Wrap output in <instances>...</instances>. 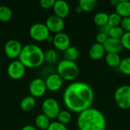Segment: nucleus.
Returning a JSON list of instances; mask_svg holds the SVG:
<instances>
[{
	"mask_svg": "<svg viewBox=\"0 0 130 130\" xmlns=\"http://www.w3.org/2000/svg\"><path fill=\"white\" fill-rule=\"evenodd\" d=\"M94 99V93L92 88L82 82L70 84L63 94V102L66 107L69 110L78 113L91 107Z\"/></svg>",
	"mask_w": 130,
	"mask_h": 130,
	"instance_id": "f257e3e1",
	"label": "nucleus"
},
{
	"mask_svg": "<svg viewBox=\"0 0 130 130\" xmlns=\"http://www.w3.org/2000/svg\"><path fill=\"white\" fill-rule=\"evenodd\" d=\"M77 126L79 130H106L107 120L98 109L90 107L79 113Z\"/></svg>",
	"mask_w": 130,
	"mask_h": 130,
	"instance_id": "f03ea898",
	"label": "nucleus"
},
{
	"mask_svg": "<svg viewBox=\"0 0 130 130\" xmlns=\"http://www.w3.org/2000/svg\"><path fill=\"white\" fill-rule=\"evenodd\" d=\"M18 59L26 68H38L44 62V52L37 45L27 44L23 46Z\"/></svg>",
	"mask_w": 130,
	"mask_h": 130,
	"instance_id": "7ed1b4c3",
	"label": "nucleus"
},
{
	"mask_svg": "<svg viewBox=\"0 0 130 130\" xmlns=\"http://www.w3.org/2000/svg\"><path fill=\"white\" fill-rule=\"evenodd\" d=\"M57 74L63 81H73L79 74V68L75 62L62 59L58 63Z\"/></svg>",
	"mask_w": 130,
	"mask_h": 130,
	"instance_id": "20e7f679",
	"label": "nucleus"
},
{
	"mask_svg": "<svg viewBox=\"0 0 130 130\" xmlns=\"http://www.w3.org/2000/svg\"><path fill=\"white\" fill-rule=\"evenodd\" d=\"M114 101L117 107L122 110L130 108V85H123L117 88L114 93Z\"/></svg>",
	"mask_w": 130,
	"mask_h": 130,
	"instance_id": "39448f33",
	"label": "nucleus"
},
{
	"mask_svg": "<svg viewBox=\"0 0 130 130\" xmlns=\"http://www.w3.org/2000/svg\"><path fill=\"white\" fill-rule=\"evenodd\" d=\"M29 34L34 40L41 42L46 41L50 36V32L45 24L35 23L30 27Z\"/></svg>",
	"mask_w": 130,
	"mask_h": 130,
	"instance_id": "423d86ee",
	"label": "nucleus"
},
{
	"mask_svg": "<svg viewBox=\"0 0 130 130\" xmlns=\"http://www.w3.org/2000/svg\"><path fill=\"white\" fill-rule=\"evenodd\" d=\"M42 110L43 113L51 120L57 118L61 110L58 101L54 98H49L43 101L42 104Z\"/></svg>",
	"mask_w": 130,
	"mask_h": 130,
	"instance_id": "0eeeda50",
	"label": "nucleus"
},
{
	"mask_svg": "<svg viewBox=\"0 0 130 130\" xmlns=\"http://www.w3.org/2000/svg\"><path fill=\"white\" fill-rule=\"evenodd\" d=\"M26 72V67L19 61H12L8 66L7 72L8 76L14 80H19L24 77Z\"/></svg>",
	"mask_w": 130,
	"mask_h": 130,
	"instance_id": "6e6552de",
	"label": "nucleus"
},
{
	"mask_svg": "<svg viewBox=\"0 0 130 130\" xmlns=\"http://www.w3.org/2000/svg\"><path fill=\"white\" fill-rule=\"evenodd\" d=\"M22 48L23 46L20 41L17 40H10L5 44L4 51L7 57L13 59L19 57Z\"/></svg>",
	"mask_w": 130,
	"mask_h": 130,
	"instance_id": "1a4fd4ad",
	"label": "nucleus"
},
{
	"mask_svg": "<svg viewBox=\"0 0 130 130\" xmlns=\"http://www.w3.org/2000/svg\"><path fill=\"white\" fill-rule=\"evenodd\" d=\"M46 90L47 89L45 81L40 78L33 79L29 85V92L30 94V96L34 98L43 96Z\"/></svg>",
	"mask_w": 130,
	"mask_h": 130,
	"instance_id": "9d476101",
	"label": "nucleus"
},
{
	"mask_svg": "<svg viewBox=\"0 0 130 130\" xmlns=\"http://www.w3.org/2000/svg\"><path fill=\"white\" fill-rule=\"evenodd\" d=\"M45 24L47 27L50 32L54 33L56 34L62 32V30L65 27L64 19H62L55 14L50 16L46 19Z\"/></svg>",
	"mask_w": 130,
	"mask_h": 130,
	"instance_id": "9b49d317",
	"label": "nucleus"
},
{
	"mask_svg": "<svg viewBox=\"0 0 130 130\" xmlns=\"http://www.w3.org/2000/svg\"><path fill=\"white\" fill-rule=\"evenodd\" d=\"M70 37L64 32H61L55 34L53 37V44L55 48L59 51H65L70 46Z\"/></svg>",
	"mask_w": 130,
	"mask_h": 130,
	"instance_id": "f8f14e48",
	"label": "nucleus"
},
{
	"mask_svg": "<svg viewBox=\"0 0 130 130\" xmlns=\"http://www.w3.org/2000/svg\"><path fill=\"white\" fill-rule=\"evenodd\" d=\"M45 84L47 90L54 92L59 91L62 88L63 80L57 73H53L47 76L45 80Z\"/></svg>",
	"mask_w": 130,
	"mask_h": 130,
	"instance_id": "ddd939ff",
	"label": "nucleus"
},
{
	"mask_svg": "<svg viewBox=\"0 0 130 130\" xmlns=\"http://www.w3.org/2000/svg\"><path fill=\"white\" fill-rule=\"evenodd\" d=\"M53 9L54 11L55 15L58 16L62 19L66 18L70 12V6L69 3L64 0L56 1Z\"/></svg>",
	"mask_w": 130,
	"mask_h": 130,
	"instance_id": "4468645a",
	"label": "nucleus"
},
{
	"mask_svg": "<svg viewBox=\"0 0 130 130\" xmlns=\"http://www.w3.org/2000/svg\"><path fill=\"white\" fill-rule=\"evenodd\" d=\"M107 53H118L123 49L120 40L108 37L107 41L103 44Z\"/></svg>",
	"mask_w": 130,
	"mask_h": 130,
	"instance_id": "2eb2a0df",
	"label": "nucleus"
},
{
	"mask_svg": "<svg viewBox=\"0 0 130 130\" xmlns=\"http://www.w3.org/2000/svg\"><path fill=\"white\" fill-rule=\"evenodd\" d=\"M105 53L106 52L103 44H100L98 43H94V44H92L88 51L89 56L93 60H99L102 59L104 56Z\"/></svg>",
	"mask_w": 130,
	"mask_h": 130,
	"instance_id": "dca6fc26",
	"label": "nucleus"
},
{
	"mask_svg": "<svg viewBox=\"0 0 130 130\" xmlns=\"http://www.w3.org/2000/svg\"><path fill=\"white\" fill-rule=\"evenodd\" d=\"M115 12L122 18L130 17V2L128 0H120L115 7Z\"/></svg>",
	"mask_w": 130,
	"mask_h": 130,
	"instance_id": "f3484780",
	"label": "nucleus"
},
{
	"mask_svg": "<svg viewBox=\"0 0 130 130\" xmlns=\"http://www.w3.org/2000/svg\"><path fill=\"white\" fill-rule=\"evenodd\" d=\"M36 104V99L32 96H27L23 98L20 103L21 109L24 112H30L31 111Z\"/></svg>",
	"mask_w": 130,
	"mask_h": 130,
	"instance_id": "a211bd4d",
	"label": "nucleus"
},
{
	"mask_svg": "<svg viewBox=\"0 0 130 130\" xmlns=\"http://www.w3.org/2000/svg\"><path fill=\"white\" fill-rule=\"evenodd\" d=\"M50 119L43 113L39 114L35 119V125L40 130H47L50 125Z\"/></svg>",
	"mask_w": 130,
	"mask_h": 130,
	"instance_id": "6ab92c4d",
	"label": "nucleus"
},
{
	"mask_svg": "<svg viewBox=\"0 0 130 130\" xmlns=\"http://www.w3.org/2000/svg\"><path fill=\"white\" fill-rule=\"evenodd\" d=\"M121 59L118 53H107L105 56V62L111 68H118Z\"/></svg>",
	"mask_w": 130,
	"mask_h": 130,
	"instance_id": "aec40b11",
	"label": "nucleus"
},
{
	"mask_svg": "<svg viewBox=\"0 0 130 130\" xmlns=\"http://www.w3.org/2000/svg\"><path fill=\"white\" fill-rule=\"evenodd\" d=\"M79 50L76 46H70L66 50L64 51V59L75 62L79 57Z\"/></svg>",
	"mask_w": 130,
	"mask_h": 130,
	"instance_id": "412c9836",
	"label": "nucleus"
},
{
	"mask_svg": "<svg viewBox=\"0 0 130 130\" xmlns=\"http://www.w3.org/2000/svg\"><path fill=\"white\" fill-rule=\"evenodd\" d=\"M97 0H80L78 2V5L81 7L83 11L90 12L92 11L97 6Z\"/></svg>",
	"mask_w": 130,
	"mask_h": 130,
	"instance_id": "4be33fe9",
	"label": "nucleus"
},
{
	"mask_svg": "<svg viewBox=\"0 0 130 130\" xmlns=\"http://www.w3.org/2000/svg\"><path fill=\"white\" fill-rule=\"evenodd\" d=\"M108 18H109V14L107 13L104 11L98 12L94 17V22L96 25L101 27L108 24Z\"/></svg>",
	"mask_w": 130,
	"mask_h": 130,
	"instance_id": "5701e85b",
	"label": "nucleus"
},
{
	"mask_svg": "<svg viewBox=\"0 0 130 130\" xmlns=\"http://www.w3.org/2000/svg\"><path fill=\"white\" fill-rule=\"evenodd\" d=\"M12 18V11L11 9L6 5L0 6V21L7 22L11 20Z\"/></svg>",
	"mask_w": 130,
	"mask_h": 130,
	"instance_id": "b1692460",
	"label": "nucleus"
},
{
	"mask_svg": "<svg viewBox=\"0 0 130 130\" xmlns=\"http://www.w3.org/2000/svg\"><path fill=\"white\" fill-rule=\"evenodd\" d=\"M118 69L122 74L130 76V57H126L122 59L118 66Z\"/></svg>",
	"mask_w": 130,
	"mask_h": 130,
	"instance_id": "393cba45",
	"label": "nucleus"
},
{
	"mask_svg": "<svg viewBox=\"0 0 130 130\" xmlns=\"http://www.w3.org/2000/svg\"><path fill=\"white\" fill-rule=\"evenodd\" d=\"M58 60V53L53 49L47 50L44 53V62L49 64H53Z\"/></svg>",
	"mask_w": 130,
	"mask_h": 130,
	"instance_id": "a878e982",
	"label": "nucleus"
},
{
	"mask_svg": "<svg viewBox=\"0 0 130 130\" xmlns=\"http://www.w3.org/2000/svg\"><path fill=\"white\" fill-rule=\"evenodd\" d=\"M58 122L63 124V125H66L69 124L71 120H72V114L69 110H60V112L59 113L57 118Z\"/></svg>",
	"mask_w": 130,
	"mask_h": 130,
	"instance_id": "bb28decb",
	"label": "nucleus"
},
{
	"mask_svg": "<svg viewBox=\"0 0 130 130\" xmlns=\"http://www.w3.org/2000/svg\"><path fill=\"white\" fill-rule=\"evenodd\" d=\"M121 21H122V18L118 14H117L116 12H113V13L109 14L108 24L111 27L120 26Z\"/></svg>",
	"mask_w": 130,
	"mask_h": 130,
	"instance_id": "cd10ccee",
	"label": "nucleus"
},
{
	"mask_svg": "<svg viewBox=\"0 0 130 130\" xmlns=\"http://www.w3.org/2000/svg\"><path fill=\"white\" fill-rule=\"evenodd\" d=\"M124 33H125V31L123 30V28L120 26L113 27L110 29V31L109 34V37L120 40L121 37H123V35L124 34Z\"/></svg>",
	"mask_w": 130,
	"mask_h": 130,
	"instance_id": "c85d7f7f",
	"label": "nucleus"
},
{
	"mask_svg": "<svg viewBox=\"0 0 130 130\" xmlns=\"http://www.w3.org/2000/svg\"><path fill=\"white\" fill-rule=\"evenodd\" d=\"M123 48L130 50V32H125L120 39Z\"/></svg>",
	"mask_w": 130,
	"mask_h": 130,
	"instance_id": "c756f323",
	"label": "nucleus"
},
{
	"mask_svg": "<svg viewBox=\"0 0 130 130\" xmlns=\"http://www.w3.org/2000/svg\"><path fill=\"white\" fill-rule=\"evenodd\" d=\"M47 130H68V129L66 125H63L57 121L52 122Z\"/></svg>",
	"mask_w": 130,
	"mask_h": 130,
	"instance_id": "7c9ffc66",
	"label": "nucleus"
},
{
	"mask_svg": "<svg viewBox=\"0 0 130 130\" xmlns=\"http://www.w3.org/2000/svg\"><path fill=\"white\" fill-rule=\"evenodd\" d=\"M55 0H40V5L42 8L44 9H50L52 8L55 4Z\"/></svg>",
	"mask_w": 130,
	"mask_h": 130,
	"instance_id": "2f4dec72",
	"label": "nucleus"
},
{
	"mask_svg": "<svg viewBox=\"0 0 130 130\" xmlns=\"http://www.w3.org/2000/svg\"><path fill=\"white\" fill-rule=\"evenodd\" d=\"M120 27L125 32H130V17L122 18Z\"/></svg>",
	"mask_w": 130,
	"mask_h": 130,
	"instance_id": "473e14b6",
	"label": "nucleus"
},
{
	"mask_svg": "<svg viewBox=\"0 0 130 130\" xmlns=\"http://www.w3.org/2000/svg\"><path fill=\"white\" fill-rule=\"evenodd\" d=\"M108 36L102 32H99L97 35H96V43H100V44H104L107 40L108 39Z\"/></svg>",
	"mask_w": 130,
	"mask_h": 130,
	"instance_id": "72a5a7b5",
	"label": "nucleus"
},
{
	"mask_svg": "<svg viewBox=\"0 0 130 130\" xmlns=\"http://www.w3.org/2000/svg\"><path fill=\"white\" fill-rule=\"evenodd\" d=\"M110 29H111V27L108 24H105V25H104V26L100 27V32H102V33L107 34L109 37V34H110Z\"/></svg>",
	"mask_w": 130,
	"mask_h": 130,
	"instance_id": "f704fd0d",
	"label": "nucleus"
},
{
	"mask_svg": "<svg viewBox=\"0 0 130 130\" xmlns=\"http://www.w3.org/2000/svg\"><path fill=\"white\" fill-rule=\"evenodd\" d=\"M21 130H37V129L34 126H31V125H26L24 126V127H22Z\"/></svg>",
	"mask_w": 130,
	"mask_h": 130,
	"instance_id": "c9c22d12",
	"label": "nucleus"
},
{
	"mask_svg": "<svg viewBox=\"0 0 130 130\" xmlns=\"http://www.w3.org/2000/svg\"><path fill=\"white\" fill-rule=\"evenodd\" d=\"M119 2H120V0H111V1L110 2V4L112 6L116 7V6L117 5V4L119 3Z\"/></svg>",
	"mask_w": 130,
	"mask_h": 130,
	"instance_id": "e433bc0d",
	"label": "nucleus"
},
{
	"mask_svg": "<svg viewBox=\"0 0 130 130\" xmlns=\"http://www.w3.org/2000/svg\"><path fill=\"white\" fill-rule=\"evenodd\" d=\"M83 11H82V9L81 8V7L78 5L76 7H75V12H77V13H82Z\"/></svg>",
	"mask_w": 130,
	"mask_h": 130,
	"instance_id": "4c0bfd02",
	"label": "nucleus"
}]
</instances>
